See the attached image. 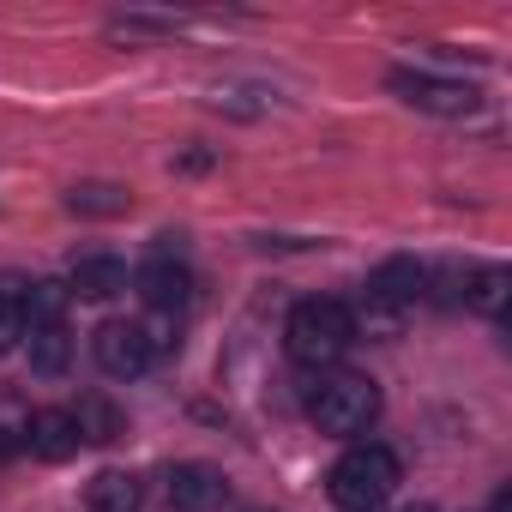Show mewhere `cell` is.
Returning <instances> with one entry per match:
<instances>
[{"label": "cell", "mask_w": 512, "mask_h": 512, "mask_svg": "<svg viewBox=\"0 0 512 512\" xmlns=\"http://www.w3.org/2000/svg\"><path fill=\"white\" fill-rule=\"evenodd\" d=\"M332 500L344 506V512H374L392 488H398V458L386 452V446H374V440H356L338 464H332Z\"/></svg>", "instance_id": "cell-3"}, {"label": "cell", "mask_w": 512, "mask_h": 512, "mask_svg": "<svg viewBox=\"0 0 512 512\" xmlns=\"http://www.w3.org/2000/svg\"><path fill=\"white\" fill-rule=\"evenodd\" d=\"M127 290V266L115 260V253H85V260L73 266L67 278V296H85V302H109Z\"/></svg>", "instance_id": "cell-10"}, {"label": "cell", "mask_w": 512, "mask_h": 512, "mask_svg": "<svg viewBox=\"0 0 512 512\" xmlns=\"http://www.w3.org/2000/svg\"><path fill=\"white\" fill-rule=\"evenodd\" d=\"M350 332H368V338H398V332H404V308L362 296V302H356V314H350Z\"/></svg>", "instance_id": "cell-15"}, {"label": "cell", "mask_w": 512, "mask_h": 512, "mask_svg": "<svg viewBox=\"0 0 512 512\" xmlns=\"http://www.w3.org/2000/svg\"><path fill=\"white\" fill-rule=\"evenodd\" d=\"M25 440H31L37 458L61 464V458L79 452V422H73V410H37V416L25 422Z\"/></svg>", "instance_id": "cell-9"}, {"label": "cell", "mask_w": 512, "mask_h": 512, "mask_svg": "<svg viewBox=\"0 0 512 512\" xmlns=\"http://www.w3.org/2000/svg\"><path fill=\"white\" fill-rule=\"evenodd\" d=\"M25 350H31V368H37L43 380H61L67 362H73V338H67V326H37V332H25Z\"/></svg>", "instance_id": "cell-13"}, {"label": "cell", "mask_w": 512, "mask_h": 512, "mask_svg": "<svg viewBox=\"0 0 512 512\" xmlns=\"http://www.w3.org/2000/svg\"><path fill=\"white\" fill-rule=\"evenodd\" d=\"M139 296H145V308H157V314H181L187 308V290H193V278H187V266H175L169 253L163 260H151V266H139Z\"/></svg>", "instance_id": "cell-8"}, {"label": "cell", "mask_w": 512, "mask_h": 512, "mask_svg": "<svg viewBox=\"0 0 512 512\" xmlns=\"http://www.w3.org/2000/svg\"><path fill=\"white\" fill-rule=\"evenodd\" d=\"M85 506L91 512H139L145 506V482L133 470H97L91 488H85Z\"/></svg>", "instance_id": "cell-11"}, {"label": "cell", "mask_w": 512, "mask_h": 512, "mask_svg": "<svg viewBox=\"0 0 512 512\" xmlns=\"http://www.w3.org/2000/svg\"><path fill=\"white\" fill-rule=\"evenodd\" d=\"M73 422H79V440H115V434H121V416H115V404H103V398H85V404L73 410Z\"/></svg>", "instance_id": "cell-17"}, {"label": "cell", "mask_w": 512, "mask_h": 512, "mask_svg": "<svg viewBox=\"0 0 512 512\" xmlns=\"http://www.w3.org/2000/svg\"><path fill=\"white\" fill-rule=\"evenodd\" d=\"M19 338H25L19 302H0V356H7V350H19Z\"/></svg>", "instance_id": "cell-18"}, {"label": "cell", "mask_w": 512, "mask_h": 512, "mask_svg": "<svg viewBox=\"0 0 512 512\" xmlns=\"http://www.w3.org/2000/svg\"><path fill=\"white\" fill-rule=\"evenodd\" d=\"M223 500H229L223 470H211V464H175L169 470V506L175 512H217Z\"/></svg>", "instance_id": "cell-6"}, {"label": "cell", "mask_w": 512, "mask_h": 512, "mask_svg": "<svg viewBox=\"0 0 512 512\" xmlns=\"http://www.w3.org/2000/svg\"><path fill=\"white\" fill-rule=\"evenodd\" d=\"M91 350H97V368L109 380H139L151 368V332L133 326V320H103L97 338H91Z\"/></svg>", "instance_id": "cell-4"}, {"label": "cell", "mask_w": 512, "mask_h": 512, "mask_svg": "<svg viewBox=\"0 0 512 512\" xmlns=\"http://www.w3.org/2000/svg\"><path fill=\"white\" fill-rule=\"evenodd\" d=\"M404 512H434V506H404Z\"/></svg>", "instance_id": "cell-19"}, {"label": "cell", "mask_w": 512, "mask_h": 512, "mask_svg": "<svg viewBox=\"0 0 512 512\" xmlns=\"http://www.w3.org/2000/svg\"><path fill=\"white\" fill-rule=\"evenodd\" d=\"M392 91H398L410 109H422V115H470V109H476V91H470V85L434 79V73H410V67L392 73Z\"/></svg>", "instance_id": "cell-5"}, {"label": "cell", "mask_w": 512, "mask_h": 512, "mask_svg": "<svg viewBox=\"0 0 512 512\" xmlns=\"http://www.w3.org/2000/svg\"><path fill=\"white\" fill-rule=\"evenodd\" d=\"M428 290V266L422 260H410V253H398V260H386L374 278H368V290L362 296H374V302H392V308H404L410 314V302Z\"/></svg>", "instance_id": "cell-7"}, {"label": "cell", "mask_w": 512, "mask_h": 512, "mask_svg": "<svg viewBox=\"0 0 512 512\" xmlns=\"http://www.w3.org/2000/svg\"><path fill=\"white\" fill-rule=\"evenodd\" d=\"M67 284H55V278H37L25 296H19V320H25V332H37V326H61V314H67Z\"/></svg>", "instance_id": "cell-12"}, {"label": "cell", "mask_w": 512, "mask_h": 512, "mask_svg": "<svg viewBox=\"0 0 512 512\" xmlns=\"http://www.w3.org/2000/svg\"><path fill=\"white\" fill-rule=\"evenodd\" d=\"M350 344H356V332H350V308H344V302L308 296V302L290 308V326H284L290 362H302V368H332Z\"/></svg>", "instance_id": "cell-1"}, {"label": "cell", "mask_w": 512, "mask_h": 512, "mask_svg": "<svg viewBox=\"0 0 512 512\" xmlns=\"http://www.w3.org/2000/svg\"><path fill=\"white\" fill-rule=\"evenodd\" d=\"M308 416H314V428H320V434L356 440V434H368V428H374V416H380V386H374L368 374H332V380H320V386H314Z\"/></svg>", "instance_id": "cell-2"}, {"label": "cell", "mask_w": 512, "mask_h": 512, "mask_svg": "<svg viewBox=\"0 0 512 512\" xmlns=\"http://www.w3.org/2000/svg\"><path fill=\"white\" fill-rule=\"evenodd\" d=\"M79 217H121L133 199L121 193V187H103V181H91V187H73V199H67Z\"/></svg>", "instance_id": "cell-16"}, {"label": "cell", "mask_w": 512, "mask_h": 512, "mask_svg": "<svg viewBox=\"0 0 512 512\" xmlns=\"http://www.w3.org/2000/svg\"><path fill=\"white\" fill-rule=\"evenodd\" d=\"M506 290H512V272H506V266H482V272H470V284H464V308L500 314V308H506Z\"/></svg>", "instance_id": "cell-14"}]
</instances>
